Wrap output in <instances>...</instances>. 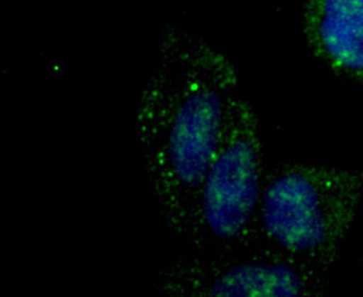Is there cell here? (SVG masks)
<instances>
[{"instance_id":"obj_1","label":"cell","mask_w":363,"mask_h":297,"mask_svg":"<svg viewBox=\"0 0 363 297\" xmlns=\"http://www.w3.org/2000/svg\"><path fill=\"white\" fill-rule=\"evenodd\" d=\"M240 90V69L226 54L184 29L162 35L135 103V139L155 215L180 242Z\"/></svg>"},{"instance_id":"obj_2","label":"cell","mask_w":363,"mask_h":297,"mask_svg":"<svg viewBox=\"0 0 363 297\" xmlns=\"http://www.w3.org/2000/svg\"><path fill=\"white\" fill-rule=\"evenodd\" d=\"M362 203V168L308 160L267 164L252 250L332 274Z\"/></svg>"},{"instance_id":"obj_3","label":"cell","mask_w":363,"mask_h":297,"mask_svg":"<svg viewBox=\"0 0 363 297\" xmlns=\"http://www.w3.org/2000/svg\"><path fill=\"white\" fill-rule=\"evenodd\" d=\"M266 166L259 114L240 93L229 108L218 147L198 194L184 240L189 250H252Z\"/></svg>"},{"instance_id":"obj_4","label":"cell","mask_w":363,"mask_h":297,"mask_svg":"<svg viewBox=\"0 0 363 297\" xmlns=\"http://www.w3.org/2000/svg\"><path fill=\"white\" fill-rule=\"evenodd\" d=\"M151 288L168 297H322L331 273L269 250L194 252L161 264Z\"/></svg>"},{"instance_id":"obj_5","label":"cell","mask_w":363,"mask_h":297,"mask_svg":"<svg viewBox=\"0 0 363 297\" xmlns=\"http://www.w3.org/2000/svg\"><path fill=\"white\" fill-rule=\"evenodd\" d=\"M311 55L341 81L363 87V0H298Z\"/></svg>"}]
</instances>
